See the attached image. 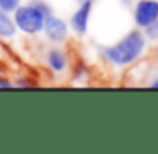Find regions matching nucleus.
<instances>
[{
  "instance_id": "8",
  "label": "nucleus",
  "mask_w": 158,
  "mask_h": 154,
  "mask_svg": "<svg viewBox=\"0 0 158 154\" xmlns=\"http://www.w3.org/2000/svg\"><path fill=\"white\" fill-rule=\"evenodd\" d=\"M18 2L20 0H0V8L2 10H12V8L18 6Z\"/></svg>"
},
{
  "instance_id": "2",
  "label": "nucleus",
  "mask_w": 158,
  "mask_h": 154,
  "mask_svg": "<svg viewBox=\"0 0 158 154\" xmlns=\"http://www.w3.org/2000/svg\"><path fill=\"white\" fill-rule=\"evenodd\" d=\"M48 10L44 4H30V6H16V16L14 24L26 34H36L42 30L44 18H46Z\"/></svg>"
},
{
  "instance_id": "4",
  "label": "nucleus",
  "mask_w": 158,
  "mask_h": 154,
  "mask_svg": "<svg viewBox=\"0 0 158 154\" xmlns=\"http://www.w3.org/2000/svg\"><path fill=\"white\" fill-rule=\"evenodd\" d=\"M44 32H46V36L54 42H62V40L68 36V26H66L64 20L60 18H54V16H48V18H44Z\"/></svg>"
},
{
  "instance_id": "6",
  "label": "nucleus",
  "mask_w": 158,
  "mask_h": 154,
  "mask_svg": "<svg viewBox=\"0 0 158 154\" xmlns=\"http://www.w3.org/2000/svg\"><path fill=\"white\" fill-rule=\"evenodd\" d=\"M16 32V24L12 22V18H8V14L4 10H0V36L2 38H10Z\"/></svg>"
},
{
  "instance_id": "9",
  "label": "nucleus",
  "mask_w": 158,
  "mask_h": 154,
  "mask_svg": "<svg viewBox=\"0 0 158 154\" xmlns=\"http://www.w3.org/2000/svg\"><path fill=\"white\" fill-rule=\"evenodd\" d=\"M146 28H148V34H150L152 38H158V20H154V22H150Z\"/></svg>"
},
{
  "instance_id": "7",
  "label": "nucleus",
  "mask_w": 158,
  "mask_h": 154,
  "mask_svg": "<svg viewBox=\"0 0 158 154\" xmlns=\"http://www.w3.org/2000/svg\"><path fill=\"white\" fill-rule=\"evenodd\" d=\"M48 64L54 72H62L66 68V54L60 52V50H52L48 54Z\"/></svg>"
},
{
  "instance_id": "11",
  "label": "nucleus",
  "mask_w": 158,
  "mask_h": 154,
  "mask_svg": "<svg viewBox=\"0 0 158 154\" xmlns=\"http://www.w3.org/2000/svg\"><path fill=\"white\" fill-rule=\"evenodd\" d=\"M150 88H158V78H156V80H152V82H150Z\"/></svg>"
},
{
  "instance_id": "5",
  "label": "nucleus",
  "mask_w": 158,
  "mask_h": 154,
  "mask_svg": "<svg viewBox=\"0 0 158 154\" xmlns=\"http://www.w3.org/2000/svg\"><path fill=\"white\" fill-rule=\"evenodd\" d=\"M90 10H92V0H84L80 4L76 12L72 16V28L78 34H84L86 28H88V18H90Z\"/></svg>"
},
{
  "instance_id": "3",
  "label": "nucleus",
  "mask_w": 158,
  "mask_h": 154,
  "mask_svg": "<svg viewBox=\"0 0 158 154\" xmlns=\"http://www.w3.org/2000/svg\"><path fill=\"white\" fill-rule=\"evenodd\" d=\"M134 20L142 28H146L150 22L158 20V2L156 0H140L134 12Z\"/></svg>"
},
{
  "instance_id": "10",
  "label": "nucleus",
  "mask_w": 158,
  "mask_h": 154,
  "mask_svg": "<svg viewBox=\"0 0 158 154\" xmlns=\"http://www.w3.org/2000/svg\"><path fill=\"white\" fill-rule=\"evenodd\" d=\"M10 86H12L10 80H6V78H0V88H10Z\"/></svg>"
},
{
  "instance_id": "1",
  "label": "nucleus",
  "mask_w": 158,
  "mask_h": 154,
  "mask_svg": "<svg viewBox=\"0 0 158 154\" xmlns=\"http://www.w3.org/2000/svg\"><path fill=\"white\" fill-rule=\"evenodd\" d=\"M142 50H144V36L138 30H134L124 36L118 44L106 48L104 56L116 66H126V64H132L142 54Z\"/></svg>"
}]
</instances>
